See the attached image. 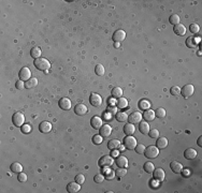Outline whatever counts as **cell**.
<instances>
[{
  "label": "cell",
  "instance_id": "obj_1",
  "mask_svg": "<svg viewBox=\"0 0 202 193\" xmlns=\"http://www.w3.org/2000/svg\"><path fill=\"white\" fill-rule=\"evenodd\" d=\"M34 67L40 71H48V70H50V68H51L50 61H48V59H45V58H42V57H40L38 59H34Z\"/></svg>",
  "mask_w": 202,
  "mask_h": 193
},
{
  "label": "cell",
  "instance_id": "obj_2",
  "mask_svg": "<svg viewBox=\"0 0 202 193\" xmlns=\"http://www.w3.org/2000/svg\"><path fill=\"white\" fill-rule=\"evenodd\" d=\"M144 154L145 157L148 158V159H155V158L158 157L159 154V149L156 147V146H148V147L145 148V151H144Z\"/></svg>",
  "mask_w": 202,
  "mask_h": 193
},
{
  "label": "cell",
  "instance_id": "obj_3",
  "mask_svg": "<svg viewBox=\"0 0 202 193\" xmlns=\"http://www.w3.org/2000/svg\"><path fill=\"white\" fill-rule=\"evenodd\" d=\"M136 145H138V144H136V137H133L132 135H127V136L124 139V146H125V148H127V149L133 150Z\"/></svg>",
  "mask_w": 202,
  "mask_h": 193
},
{
  "label": "cell",
  "instance_id": "obj_4",
  "mask_svg": "<svg viewBox=\"0 0 202 193\" xmlns=\"http://www.w3.org/2000/svg\"><path fill=\"white\" fill-rule=\"evenodd\" d=\"M114 163V159L112 156H103L101 159L98 161V164L101 167H111Z\"/></svg>",
  "mask_w": 202,
  "mask_h": 193
},
{
  "label": "cell",
  "instance_id": "obj_5",
  "mask_svg": "<svg viewBox=\"0 0 202 193\" xmlns=\"http://www.w3.org/2000/svg\"><path fill=\"white\" fill-rule=\"evenodd\" d=\"M12 122H13V125L15 127H22L24 125V122H25V116H24V114L19 113V112L15 113L13 115V117H12Z\"/></svg>",
  "mask_w": 202,
  "mask_h": 193
},
{
  "label": "cell",
  "instance_id": "obj_6",
  "mask_svg": "<svg viewBox=\"0 0 202 193\" xmlns=\"http://www.w3.org/2000/svg\"><path fill=\"white\" fill-rule=\"evenodd\" d=\"M193 92H195V88H193V86L190 84L185 85V86L181 89V95L186 99L189 98V97H191V95H193Z\"/></svg>",
  "mask_w": 202,
  "mask_h": 193
},
{
  "label": "cell",
  "instance_id": "obj_7",
  "mask_svg": "<svg viewBox=\"0 0 202 193\" xmlns=\"http://www.w3.org/2000/svg\"><path fill=\"white\" fill-rule=\"evenodd\" d=\"M18 76H19V80L27 82L28 80L31 78V71H30L29 68H27V67H24V68L21 69V71L18 73Z\"/></svg>",
  "mask_w": 202,
  "mask_h": 193
},
{
  "label": "cell",
  "instance_id": "obj_8",
  "mask_svg": "<svg viewBox=\"0 0 202 193\" xmlns=\"http://www.w3.org/2000/svg\"><path fill=\"white\" fill-rule=\"evenodd\" d=\"M89 102H90V104L93 106L98 107L102 104V98L98 93H91L90 97H89Z\"/></svg>",
  "mask_w": 202,
  "mask_h": 193
},
{
  "label": "cell",
  "instance_id": "obj_9",
  "mask_svg": "<svg viewBox=\"0 0 202 193\" xmlns=\"http://www.w3.org/2000/svg\"><path fill=\"white\" fill-rule=\"evenodd\" d=\"M142 118H143L142 114L139 113V112H134V113L130 114V115L128 116V121H129L130 123H133V125H134V123L141 122Z\"/></svg>",
  "mask_w": 202,
  "mask_h": 193
},
{
  "label": "cell",
  "instance_id": "obj_10",
  "mask_svg": "<svg viewBox=\"0 0 202 193\" xmlns=\"http://www.w3.org/2000/svg\"><path fill=\"white\" fill-rule=\"evenodd\" d=\"M153 175L154 178L159 182H162L166 177V174H165V171L162 168H155V171L153 172Z\"/></svg>",
  "mask_w": 202,
  "mask_h": 193
},
{
  "label": "cell",
  "instance_id": "obj_11",
  "mask_svg": "<svg viewBox=\"0 0 202 193\" xmlns=\"http://www.w3.org/2000/svg\"><path fill=\"white\" fill-rule=\"evenodd\" d=\"M112 39H113L115 42H122L124 41L126 39V32L124 31V30H116L115 32L113 33V36H112Z\"/></svg>",
  "mask_w": 202,
  "mask_h": 193
},
{
  "label": "cell",
  "instance_id": "obj_12",
  "mask_svg": "<svg viewBox=\"0 0 202 193\" xmlns=\"http://www.w3.org/2000/svg\"><path fill=\"white\" fill-rule=\"evenodd\" d=\"M59 107L64 111H69L71 109V100L69 98H62L58 102Z\"/></svg>",
  "mask_w": 202,
  "mask_h": 193
},
{
  "label": "cell",
  "instance_id": "obj_13",
  "mask_svg": "<svg viewBox=\"0 0 202 193\" xmlns=\"http://www.w3.org/2000/svg\"><path fill=\"white\" fill-rule=\"evenodd\" d=\"M90 125L94 129L99 130L100 128L103 126V121H102V119L100 118V117H98V116H94L93 118L90 119Z\"/></svg>",
  "mask_w": 202,
  "mask_h": 193
},
{
  "label": "cell",
  "instance_id": "obj_14",
  "mask_svg": "<svg viewBox=\"0 0 202 193\" xmlns=\"http://www.w3.org/2000/svg\"><path fill=\"white\" fill-rule=\"evenodd\" d=\"M87 106L83 103H80V104H76L74 107V113L79 116H84L85 114L87 113Z\"/></svg>",
  "mask_w": 202,
  "mask_h": 193
},
{
  "label": "cell",
  "instance_id": "obj_15",
  "mask_svg": "<svg viewBox=\"0 0 202 193\" xmlns=\"http://www.w3.org/2000/svg\"><path fill=\"white\" fill-rule=\"evenodd\" d=\"M100 135L102 137H109L112 133V128L109 125H103L102 127L99 129Z\"/></svg>",
  "mask_w": 202,
  "mask_h": 193
},
{
  "label": "cell",
  "instance_id": "obj_16",
  "mask_svg": "<svg viewBox=\"0 0 202 193\" xmlns=\"http://www.w3.org/2000/svg\"><path fill=\"white\" fill-rule=\"evenodd\" d=\"M39 130L42 133H50L52 131V123L48 122V121H42L39 126Z\"/></svg>",
  "mask_w": 202,
  "mask_h": 193
},
{
  "label": "cell",
  "instance_id": "obj_17",
  "mask_svg": "<svg viewBox=\"0 0 202 193\" xmlns=\"http://www.w3.org/2000/svg\"><path fill=\"white\" fill-rule=\"evenodd\" d=\"M81 190V184H77L76 181L74 182H70V184H67V191L69 193H76Z\"/></svg>",
  "mask_w": 202,
  "mask_h": 193
},
{
  "label": "cell",
  "instance_id": "obj_18",
  "mask_svg": "<svg viewBox=\"0 0 202 193\" xmlns=\"http://www.w3.org/2000/svg\"><path fill=\"white\" fill-rule=\"evenodd\" d=\"M142 116H143L144 120H145L146 122H151V121L154 120L155 117H156V115H155V111H153V109H146Z\"/></svg>",
  "mask_w": 202,
  "mask_h": 193
},
{
  "label": "cell",
  "instance_id": "obj_19",
  "mask_svg": "<svg viewBox=\"0 0 202 193\" xmlns=\"http://www.w3.org/2000/svg\"><path fill=\"white\" fill-rule=\"evenodd\" d=\"M200 42V39L199 38H196V36H189L187 38L186 40V45L190 48H195L198 46V43Z\"/></svg>",
  "mask_w": 202,
  "mask_h": 193
},
{
  "label": "cell",
  "instance_id": "obj_20",
  "mask_svg": "<svg viewBox=\"0 0 202 193\" xmlns=\"http://www.w3.org/2000/svg\"><path fill=\"white\" fill-rule=\"evenodd\" d=\"M197 151L193 148H187L186 150L184 151V157L188 160H193L197 158Z\"/></svg>",
  "mask_w": 202,
  "mask_h": 193
},
{
  "label": "cell",
  "instance_id": "obj_21",
  "mask_svg": "<svg viewBox=\"0 0 202 193\" xmlns=\"http://www.w3.org/2000/svg\"><path fill=\"white\" fill-rule=\"evenodd\" d=\"M116 165L118 167H127L128 166V159L125 156H118L116 159Z\"/></svg>",
  "mask_w": 202,
  "mask_h": 193
},
{
  "label": "cell",
  "instance_id": "obj_22",
  "mask_svg": "<svg viewBox=\"0 0 202 193\" xmlns=\"http://www.w3.org/2000/svg\"><path fill=\"white\" fill-rule=\"evenodd\" d=\"M173 31H174L175 34L177 36H184L186 33V27L184 25H182V24H177V25L174 26L173 28Z\"/></svg>",
  "mask_w": 202,
  "mask_h": 193
},
{
  "label": "cell",
  "instance_id": "obj_23",
  "mask_svg": "<svg viewBox=\"0 0 202 193\" xmlns=\"http://www.w3.org/2000/svg\"><path fill=\"white\" fill-rule=\"evenodd\" d=\"M170 167H171V170L174 173H176V174L181 173L182 170H183V165H182V163H179V161H172L170 163Z\"/></svg>",
  "mask_w": 202,
  "mask_h": 193
},
{
  "label": "cell",
  "instance_id": "obj_24",
  "mask_svg": "<svg viewBox=\"0 0 202 193\" xmlns=\"http://www.w3.org/2000/svg\"><path fill=\"white\" fill-rule=\"evenodd\" d=\"M139 130H140V132L142 134H148V132H150V125H148V122H146L145 120L143 121V122H139Z\"/></svg>",
  "mask_w": 202,
  "mask_h": 193
},
{
  "label": "cell",
  "instance_id": "obj_25",
  "mask_svg": "<svg viewBox=\"0 0 202 193\" xmlns=\"http://www.w3.org/2000/svg\"><path fill=\"white\" fill-rule=\"evenodd\" d=\"M111 95L113 99H118L120 97H123V89L120 87H114L111 91Z\"/></svg>",
  "mask_w": 202,
  "mask_h": 193
},
{
  "label": "cell",
  "instance_id": "obj_26",
  "mask_svg": "<svg viewBox=\"0 0 202 193\" xmlns=\"http://www.w3.org/2000/svg\"><path fill=\"white\" fill-rule=\"evenodd\" d=\"M156 145L158 149H165V148H167V146H168V140H167L166 137H158Z\"/></svg>",
  "mask_w": 202,
  "mask_h": 193
},
{
  "label": "cell",
  "instance_id": "obj_27",
  "mask_svg": "<svg viewBox=\"0 0 202 193\" xmlns=\"http://www.w3.org/2000/svg\"><path fill=\"white\" fill-rule=\"evenodd\" d=\"M37 85H38V80H37L36 77H31L30 80H28L27 82H25V88H27V89L36 88Z\"/></svg>",
  "mask_w": 202,
  "mask_h": 193
},
{
  "label": "cell",
  "instance_id": "obj_28",
  "mask_svg": "<svg viewBox=\"0 0 202 193\" xmlns=\"http://www.w3.org/2000/svg\"><path fill=\"white\" fill-rule=\"evenodd\" d=\"M124 132H125L126 135H132V134L136 132V128H134L133 123H127L124 127Z\"/></svg>",
  "mask_w": 202,
  "mask_h": 193
},
{
  "label": "cell",
  "instance_id": "obj_29",
  "mask_svg": "<svg viewBox=\"0 0 202 193\" xmlns=\"http://www.w3.org/2000/svg\"><path fill=\"white\" fill-rule=\"evenodd\" d=\"M120 146L119 140H111V141L108 143V148L111 150H117Z\"/></svg>",
  "mask_w": 202,
  "mask_h": 193
},
{
  "label": "cell",
  "instance_id": "obj_30",
  "mask_svg": "<svg viewBox=\"0 0 202 193\" xmlns=\"http://www.w3.org/2000/svg\"><path fill=\"white\" fill-rule=\"evenodd\" d=\"M116 106L118 107V109H126V107L128 106V101L127 99L123 98V97H120V98L117 99V101H116Z\"/></svg>",
  "mask_w": 202,
  "mask_h": 193
},
{
  "label": "cell",
  "instance_id": "obj_31",
  "mask_svg": "<svg viewBox=\"0 0 202 193\" xmlns=\"http://www.w3.org/2000/svg\"><path fill=\"white\" fill-rule=\"evenodd\" d=\"M115 118L117 119L119 122H126L128 120V115L125 112H117V114L115 115Z\"/></svg>",
  "mask_w": 202,
  "mask_h": 193
},
{
  "label": "cell",
  "instance_id": "obj_32",
  "mask_svg": "<svg viewBox=\"0 0 202 193\" xmlns=\"http://www.w3.org/2000/svg\"><path fill=\"white\" fill-rule=\"evenodd\" d=\"M30 55H31V57H34V59H38V58H40L42 55V50L40 47H32L31 50H30Z\"/></svg>",
  "mask_w": 202,
  "mask_h": 193
},
{
  "label": "cell",
  "instance_id": "obj_33",
  "mask_svg": "<svg viewBox=\"0 0 202 193\" xmlns=\"http://www.w3.org/2000/svg\"><path fill=\"white\" fill-rule=\"evenodd\" d=\"M11 171L13 173H21L23 172V166L18 162H14V163L11 164Z\"/></svg>",
  "mask_w": 202,
  "mask_h": 193
},
{
  "label": "cell",
  "instance_id": "obj_34",
  "mask_svg": "<svg viewBox=\"0 0 202 193\" xmlns=\"http://www.w3.org/2000/svg\"><path fill=\"white\" fill-rule=\"evenodd\" d=\"M143 167H144V171H145L146 173H148V174H153V172L155 171V165L153 162H146Z\"/></svg>",
  "mask_w": 202,
  "mask_h": 193
},
{
  "label": "cell",
  "instance_id": "obj_35",
  "mask_svg": "<svg viewBox=\"0 0 202 193\" xmlns=\"http://www.w3.org/2000/svg\"><path fill=\"white\" fill-rule=\"evenodd\" d=\"M115 175L117 176L118 178H123L127 175V170L125 167H118L117 170L115 171Z\"/></svg>",
  "mask_w": 202,
  "mask_h": 193
},
{
  "label": "cell",
  "instance_id": "obj_36",
  "mask_svg": "<svg viewBox=\"0 0 202 193\" xmlns=\"http://www.w3.org/2000/svg\"><path fill=\"white\" fill-rule=\"evenodd\" d=\"M95 72H96V74H97L98 76H102V75H105V67H103L101 64H97L96 68H95Z\"/></svg>",
  "mask_w": 202,
  "mask_h": 193
},
{
  "label": "cell",
  "instance_id": "obj_37",
  "mask_svg": "<svg viewBox=\"0 0 202 193\" xmlns=\"http://www.w3.org/2000/svg\"><path fill=\"white\" fill-rule=\"evenodd\" d=\"M166 109H162V107H158V109L155 111V115H156V117H158V118H164V117H166Z\"/></svg>",
  "mask_w": 202,
  "mask_h": 193
},
{
  "label": "cell",
  "instance_id": "obj_38",
  "mask_svg": "<svg viewBox=\"0 0 202 193\" xmlns=\"http://www.w3.org/2000/svg\"><path fill=\"white\" fill-rule=\"evenodd\" d=\"M179 16L177 15V14H172V15L169 17V22H170V24H172V25H177V24H179Z\"/></svg>",
  "mask_w": 202,
  "mask_h": 193
},
{
  "label": "cell",
  "instance_id": "obj_39",
  "mask_svg": "<svg viewBox=\"0 0 202 193\" xmlns=\"http://www.w3.org/2000/svg\"><path fill=\"white\" fill-rule=\"evenodd\" d=\"M140 109H144V111H146V109H150L151 107V103L148 102L147 100H141L140 101Z\"/></svg>",
  "mask_w": 202,
  "mask_h": 193
},
{
  "label": "cell",
  "instance_id": "obj_40",
  "mask_svg": "<svg viewBox=\"0 0 202 193\" xmlns=\"http://www.w3.org/2000/svg\"><path fill=\"white\" fill-rule=\"evenodd\" d=\"M189 30H190L193 33H198V32L200 31V27H199V25L198 24H196V23H193V24H190V26H189Z\"/></svg>",
  "mask_w": 202,
  "mask_h": 193
},
{
  "label": "cell",
  "instance_id": "obj_41",
  "mask_svg": "<svg viewBox=\"0 0 202 193\" xmlns=\"http://www.w3.org/2000/svg\"><path fill=\"white\" fill-rule=\"evenodd\" d=\"M145 146L143 145V144H138V145L136 146V153H139V154H142V153H144V151H145Z\"/></svg>",
  "mask_w": 202,
  "mask_h": 193
},
{
  "label": "cell",
  "instance_id": "obj_42",
  "mask_svg": "<svg viewBox=\"0 0 202 193\" xmlns=\"http://www.w3.org/2000/svg\"><path fill=\"white\" fill-rule=\"evenodd\" d=\"M74 181H76L77 184H83L85 182V176L83 175V174H77V175L75 176Z\"/></svg>",
  "mask_w": 202,
  "mask_h": 193
},
{
  "label": "cell",
  "instance_id": "obj_43",
  "mask_svg": "<svg viewBox=\"0 0 202 193\" xmlns=\"http://www.w3.org/2000/svg\"><path fill=\"white\" fill-rule=\"evenodd\" d=\"M103 139L102 136L100 135V134H98V135H95V136L93 137V143L96 144V145H100V144L102 143Z\"/></svg>",
  "mask_w": 202,
  "mask_h": 193
},
{
  "label": "cell",
  "instance_id": "obj_44",
  "mask_svg": "<svg viewBox=\"0 0 202 193\" xmlns=\"http://www.w3.org/2000/svg\"><path fill=\"white\" fill-rule=\"evenodd\" d=\"M170 93L172 95H181V88L179 86H173L172 88L170 89Z\"/></svg>",
  "mask_w": 202,
  "mask_h": 193
},
{
  "label": "cell",
  "instance_id": "obj_45",
  "mask_svg": "<svg viewBox=\"0 0 202 193\" xmlns=\"http://www.w3.org/2000/svg\"><path fill=\"white\" fill-rule=\"evenodd\" d=\"M17 179H18V181H19V182H26V181H27V175H26L24 172L18 173Z\"/></svg>",
  "mask_w": 202,
  "mask_h": 193
},
{
  "label": "cell",
  "instance_id": "obj_46",
  "mask_svg": "<svg viewBox=\"0 0 202 193\" xmlns=\"http://www.w3.org/2000/svg\"><path fill=\"white\" fill-rule=\"evenodd\" d=\"M148 134H150V136L152 137V139H158V137H159V131L157 129L150 130Z\"/></svg>",
  "mask_w": 202,
  "mask_h": 193
},
{
  "label": "cell",
  "instance_id": "obj_47",
  "mask_svg": "<svg viewBox=\"0 0 202 193\" xmlns=\"http://www.w3.org/2000/svg\"><path fill=\"white\" fill-rule=\"evenodd\" d=\"M105 176L102 175V174H97V175L94 177V180H95V182H97V184H101V182L105 180Z\"/></svg>",
  "mask_w": 202,
  "mask_h": 193
},
{
  "label": "cell",
  "instance_id": "obj_48",
  "mask_svg": "<svg viewBox=\"0 0 202 193\" xmlns=\"http://www.w3.org/2000/svg\"><path fill=\"white\" fill-rule=\"evenodd\" d=\"M115 176H116L115 175V172H114V171H112V170L108 171L107 174H105V178H107V179H113Z\"/></svg>",
  "mask_w": 202,
  "mask_h": 193
},
{
  "label": "cell",
  "instance_id": "obj_49",
  "mask_svg": "<svg viewBox=\"0 0 202 193\" xmlns=\"http://www.w3.org/2000/svg\"><path fill=\"white\" fill-rule=\"evenodd\" d=\"M15 86H16V88H17V89H19V90H22V89H24V88H25V83H24V81L19 80V81H17V82H16Z\"/></svg>",
  "mask_w": 202,
  "mask_h": 193
},
{
  "label": "cell",
  "instance_id": "obj_50",
  "mask_svg": "<svg viewBox=\"0 0 202 193\" xmlns=\"http://www.w3.org/2000/svg\"><path fill=\"white\" fill-rule=\"evenodd\" d=\"M107 112L110 114H114V115H116V114H117V106H111V105H110V106L107 109Z\"/></svg>",
  "mask_w": 202,
  "mask_h": 193
},
{
  "label": "cell",
  "instance_id": "obj_51",
  "mask_svg": "<svg viewBox=\"0 0 202 193\" xmlns=\"http://www.w3.org/2000/svg\"><path fill=\"white\" fill-rule=\"evenodd\" d=\"M22 131H23L24 133H29V132L31 131V129H30V126L23 125V126H22Z\"/></svg>",
  "mask_w": 202,
  "mask_h": 193
},
{
  "label": "cell",
  "instance_id": "obj_52",
  "mask_svg": "<svg viewBox=\"0 0 202 193\" xmlns=\"http://www.w3.org/2000/svg\"><path fill=\"white\" fill-rule=\"evenodd\" d=\"M182 173H183L184 177H189L190 176V171L189 170H182Z\"/></svg>",
  "mask_w": 202,
  "mask_h": 193
},
{
  "label": "cell",
  "instance_id": "obj_53",
  "mask_svg": "<svg viewBox=\"0 0 202 193\" xmlns=\"http://www.w3.org/2000/svg\"><path fill=\"white\" fill-rule=\"evenodd\" d=\"M198 145L201 147L202 146V136H199V139H198Z\"/></svg>",
  "mask_w": 202,
  "mask_h": 193
},
{
  "label": "cell",
  "instance_id": "obj_54",
  "mask_svg": "<svg viewBox=\"0 0 202 193\" xmlns=\"http://www.w3.org/2000/svg\"><path fill=\"white\" fill-rule=\"evenodd\" d=\"M119 46H120L119 42H115V43H114V47H115V48H118Z\"/></svg>",
  "mask_w": 202,
  "mask_h": 193
},
{
  "label": "cell",
  "instance_id": "obj_55",
  "mask_svg": "<svg viewBox=\"0 0 202 193\" xmlns=\"http://www.w3.org/2000/svg\"><path fill=\"white\" fill-rule=\"evenodd\" d=\"M112 156H118V152L116 151V150H113V153H112Z\"/></svg>",
  "mask_w": 202,
  "mask_h": 193
},
{
  "label": "cell",
  "instance_id": "obj_56",
  "mask_svg": "<svg viewBox=\"0 0 202 193\" xmlns=\"http://www.w3.org/2000/svg\"><path fill=\"white\" fill-rule=\"evenodd\" d=\"M118 149H119V150H124V149H125V146H122V145H120Z\"/></svg>",
  "mask_w": 202,
  "mask_h": 193
}]
</instances>
